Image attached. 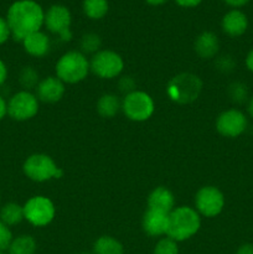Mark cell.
Segmentation results:
<instances>
[{"label":"cell","mask_w":253,"mask_h":254,"mask_svg":"<svg viewBox=\"0 0 253 254\" xmlns=\"http://www.w3.org/2000/svg\"><path fill=\"white\" fill-rule=\"evenodd\" d=\"M148 208L170 213L175 208V196L165 186H158L149 193Z\"/></svg>","instance_id":"ac0fdd59"},{"label":"cell","mask_w":253,"mask_h":254,"mask_svg":"<svg viewBox=\"0 0 253 254\" xmlns=\"http://www.w3.org/2000/svg\"><path fill=\"white\" fill-rule=\"evenodd\" d=\"M10 36H11V32H10V27L7 25L6 19L0 16V46L4 45L10 39Z\"/></svg>","instance_id":"4dcf8cb0"},{"label":"cell","mask_w":253,"mask_h":254,"mask_svg":"<svg viewBox=\"0 0 253 254\" xmlns=\"http://www.w3.org/2000/svg\"><path fill=\"white\" fill-rule=\"evenodd\" d=\"M79 254H91V253H87V252H82V253H79Z\"/></svg>","instance_id":"60d3db41"},{"label":"cell","mask_w":253,"mask_h":254,"mask_svg":"<svg viewBox=\"0 0 253 254\" xmlns=\"http://www.w3.org/2000/svg\"><path fill=\"white\" fill-rule=\"evenodd\" d=\"M143 231L150 237L166 236L169 228V213L148 208L141 220Z\"/></svg>","instance_id":"5bb4252c"},{"label":"cell","mask_w":253,"mask_h":254,"mask_svg":"<svg viewBox=\"0 0 253 254\" xmlns=\"http://www.w3.org/2000/svg\"><path fill=\"white\" fill-rule=\"evenodd\" d=\"M153 254H179L178 242L166 236L156 243Z\"/></svg>","instance_id":"4316f807"},{"label":"cell","mask_w":253,"mask_h":254,"mask_svg":"<svg viewBox=\"0 0 253 254\" xmlns=\"http://www.w3.org/2000/svg\"><path fill=\"white\" fill-rule=\"evenodd\" d=\"M144 1H145L146 4L151 5V6H159V5L165 4L168 0H144Z\"/></svg>","instance_id":"74e56055"},{"label":"cell","mask_w":253,"mask_h":254,"mask_svg":"<svg viewBox=\"0 0 253 254\" xmlns=\"http://www.w3.org/2000/svg\"><path fill=\"white\" fill-rule=\"evenodd\" d=\"M39 103L36 94L21 89L7 101V116L16 122L30 121L39 112Z\"/></svg>","instance_id":"9c48e42d"},{"label":"cell","mask_w":253,"mask_h":254,"mask_svg":"<svg viewBox=\"0 0 253 254\" xmlns=\"http://www.w3.org/2000/svg\"><path fill=\"white\" fill-rule=\"evenodd\" d=\"M79 47H81L82 54L87 55L91 54L93 56L98 51H101L102 47V39L96 32H87L81 37L79 41Z\"/></svg>","instance_id":"d4e9b609"},{"label":"cell","mask_w":253,"mask_h":254,"mask_svg":"<svg viewBox=\"0 0 253 254\" xmlns=\"http://www.w3.org/2000/svg\"><path fill=\"white\" fill-rule=\"evenodd\" d=\"M7 116V101L0 94V122Z\"/></svg>","instance_id":"e575fe53"},{"label":"cell","mask_w":253,"mask_h":254,"mask_svg":"<svg viewBox=\"0 0 253 254\" xmlns=\"http://www.w3.org/2000/svg\"><path fill=\"white\" fill-rule=\"evenodd\" d=\"M37 250V243L32 236L21 235L12 238L7 253L9 254H35Z\"/></svg>","instance_id":"44dd1931"},{"label":"cell","mask_w":253,"mask_h":254,"mask_svg":"<svg viewBox=\"0 0 253 254\" xmlns=\"http://www.w3.org/2000/svg\"><path fill=\"white\" fill-rule=\"evenodd\" d=\"M228 98L236 104H243L248 101V88L243 82L235 81L227 88Z\"/></svg>","instance_id":"484cf974"},{"label":"cell","mask_w":253,"mask_h":254,"mask_svg":"<svg viewBox=\"0 0 253 254\" xmlns=\"http://www.w3.org/2000/svg\"><path fill=\"white\" fill-rule=\"evenodd\" d=\"M245 64L248 71L253 73V49H251L250 51H248L247 56H246V60H245Z\"/></svg>","instance_id":"8d00e7d4"},{"label":"cell","mask_w":253,"mask_h":254,"mask_svg":"<svg viewBox=\"0 0 253 254\" xmlns=\"http://www.w3.org/2000/svg\"><path fill=\"white\" fill-rule=\"evenodd\" d=\"M215 67L222 73H231L236 68V60L231 55H221L215 57Z\"/></svg>","instance_id":"83f0119b"},{"label":"cell","mask_w":253,"mask_h":254,"mask_svg":"<svg viewBox=\"0 0 253 254\" xmlns=\"http://www.w3.org/2000/svg\"><path fill=\"white\" fill-rule=\"evenodd\" d=\"M222 1L233 9H240V7L247 5L251 0H222Z\"/></svg>","instance_id":"1f68e13d"},{"label":"cell","mask_w":253,"mask_h":254,"mask_svg":"<svg viewBox=\"0 0 253 254\" xmlns=\"http://www.w3.org/2000/svg\"><path fill=\"white\" fill-rule=\"evenodd\" d=\"M25 220L24 207L16 202H7L0 207V221L5 225L12 227Z\"/></svg>","instance_id":"ffe728a7"},{"label":"cell","mask_w":253,"mask_h":254,"mask_svg":"<svg viewBox=\"0 0 253 254\" xmlns=\"http://www.w3.org/2000/svg\"><path fill=\"white\" fill-rule=\"evenodd\" d=\"M35 91L40 102L54 104L63 98L66 87L63 82L56 76H49L40 81Z\"/></svg>","instance_id":"4fadbf2b"},{"label":"cell","mask_w":253,"mask_h":254,"mask_svg":"<svg viewBox=\"0 0 253 254\" xmlns=\"http://www.w3.org/2000/svg\"><path fill=\"white\" fill-rule=\"evenodd\" d=\"M179 6L183 7H195L202 2V0H175Z\"/></svg>","instance_id":"836d02e7"},{"label":"cell","mask_w":253,"mask_h":254,"mask_svg":"<svg viewBox=\"0 0 253 254\" xmlns=\"http://www.w3.org/2000/svg\"><path fill=\"white\" fill-rule=\"evenodd\" d=\"M12 241V233L9 226L0 221V251H7Z\"/></svg>","instance_id":"f1b7e54d"},{"label":"cell","mask_w":253,"mask_h":254,"mask_svg":"<svg viewBox=\"0 0 253 254\" xmlns=\"http://www.w3.org/2000/svg\"><path fill=\"white\" fill-rule=\"evenodd\" d=\"M155 111V103L150 94L143 91H134L122 99V112L131 122L148 121Z\"/></svg>","instance_id":"8992f818"},{"label":"cell","mask_w":253,"mask_h":254,"mask_svg":"<svg viewBox=\"0 0 253 254\" xmlns=\"http://www.w3.org/2000/svg\"><path fill=\"white\" fill-rule=\"evenodd\" d=\"M6 21L15 41H20L36 31H41L45 11L35 0H16L6 12Z\"/></svg>","instance_id":"6da1fadb"},{"label":"cell","mask_w":253,"mask_h":254,"mask_svg":"<svg viewBox=\"0 0 253 254\" xmlns=\"http://www.w3.org/2000/svg\"><path fill=\"white\" fill-rule=\"evenodd\" d=\"M225 207V196L216 186H203L195 195V210L203 217L212 218L220 215Z\"/></svg>","instance_id":"8fae6325"},{"label":"cell","mask_w":253,"mask_h":254,"mask_svg":"<svg viewBox=\"0 0 253 254\" xmlns=\"http://www.w3.org/2000/svg\"><path fill=\"white\" fill-rule=\"evenodd\" d=\"M221 27L222 31L227 36L240 37L247 31L248 29V17L242 10L232 9L223 15L221 20Z\"/></svg>","instance_id":"9a60e30c"},{"label":"cell","mask_w":253,"mask_h":254,"mask_svg":"<svg viewBox=\"0 0 253 254\" xmlns=\"http://www.w3.org/2000/svg\"><path fill=\"white\" fill-rule=\"evenodd\" d=\"M40 76L39 72L34 68L32 66H25L22 67L21 71L19 73V83L22 87L24 91H30L36 89L37 84L40 83Z\"/></svg>","instance_id":"cb8c5ba5"},{"label":"cell","mask_w":253,"mask_h":254,"mask_svg":"<svg viewBox=\"0 0 253 254\" xmlns=\"http://www.w3.org/2000/svg\"><path fill=\"white\" fill-rule=\"evenodd\" d=\"M7 79V67L2 60H0V88L5 84Z\"/></svg>","instance_id":"d6a6232c"},{"label":"cell","mask_w":253,"mask_h":254,"mask_svg":"<svg viewBox=\"0 0 253 254\" xmlns=\"http://www.w3.org/2000/svg\"><path fill=\"white\" fill-rule=\"evenodd\" d=\"M93 254H124L123 245L112 236H101L93 245Z\"/></svg>","instance_id":"7402d4cb"},{"label":"cell","mask_w":253,"mask_h":254,"mask_svg":"<svg viewBox=\"0 0 253 254\" xmlns=\"http://www.w3.org/2000/svg\"><path fill=\"white\" fill-rule=\"evenodd\" d=\"M247 111L248 114H250L251 118L253 119V96L248 99V104H247Z\"/></svg>","instance_id":"f35d334b"},{"label":"cell","mask_w":253,"mask_h":254,"mask_svg":"<svg viewBox=\"0 0 253 254\" xmlns=\"http://www.w3.org/2000/svg\"><path fill=\"white\" fill-rule=\"evenodd\" d=\"M196 55L202 60H212L220 51V40L212 31H202L193 42Z\"/></svg>","instance_id":"2e32d148"},{"label":"cell","mask_w":253,"mask_h":254,"mask_svg":"<svg viewBox=\"0 0 253 254\" xmlns=\"http://www.w3.org/2000/svg\"><path fill=\"white\" fill-rule=\"evenodd\" d=\"M56 77L64 84H76L87 78L89 73V61L81 51H68L62 55L57 61Z\"/></svg>","instance_id":"277c9868"},{"label":"cell","mask_w":253,"mask_h":254,"mask_svg":"<svg viewBox=\"0 0 253 254\" xmlns=\"http://www.w3.org/2000/svg\"><path fill=\"white\" fill-rule=\"evenodd\" d=\"M72 15L67 6L61 4H55L47 9L45 12L44 25L52 34L57 35L60 40L68 42L72 40Z\"/></svg>","instance_id":"30bf717a"},{"label":"cell","mask_w":253,"mask_h":254,"mask_svg":"<svg viewBox=\"0 0 253 254\" xmlns=\"http://www.w3.org/2000/svg\"><path fill=\"white\" fill-rule=\"evenodd\" d=\"M82 9L87 17L92 20H99L106 16L108 12V0H83Z\"/></svg>","instance_id":"603a6c76"},{"label":"cell","mask_w":253,"mask_h":254,"mask_svg":"<svg viewBox=\"0 0 253 254\" xmlns=\"http://www.w3.org/2000/svg\"><path fill=\"white\" fill-rule=\"evenodd\" d=\"M22 171L27 179L35 183H46L63 176V170L59 168L56 161L50 155L41 153L27 156L22 164Z\"/></svg>","instance_id":"5b68a950"},{"label":"cell","mask_w":253,"mask_h":254,"mask_svg":"<svg viewBox=\"0 0 253 254\" xmlns=\"http://www.w3.org/2000/svg\"><path fill=\"white\" fill-rule=\"evenodd\" d=\"M0 254H9V253H7V251H0Z\"/></svg>","instance_id":"ab89813d"},{"label":"cell","mask_w":253,"mask_h":254,"mask_svg":"<svg viewBox=\"0 0 253 254\" xmlns=\"http://www.w3.org/2000/svg\"><path fill=\"white\" fill-rule=\"evenodd\" d=\"M96 108L102 118L111 119L122 111V101L117 94L104 93L97 101Z\"/></svg>","instance_id":"d6986e66"},{"label":"cell","mask_w":253,"mask_h":254,"mask_svg":"<svg viewBox=\"0 0 253 254\" xmlns=\"http://www.w3.org/2000/svg\"><path fill=\"white\" fill-rule=\"evenodd\" d=\"M118 88L122 93H124V96L136 91V82L135 79H134V77L131 76L121 77V79L118 81Z\"/></svg>","instance_id":"f546056e"},{"label":"cell","mask_w":253,"mask_h":254,"mask_svg":"<svg viewBox=\"0 0 253 254\" xmlns=\"http://www.w3.org/2000/svg\"><path fill=\"white\" fill-rule=\"evenodd\" d=\"M22 207L25 220L35 227H45L50 225L56 216L54 202L46 196H32Z\"/></svg>","instance_id":"ba28073f"},{"label":"cell","mask_w":253,"mask_h":254,"mask_svg":"<svg viewBox=\"0 0 253 254\" xmlns=\"http://www.w3.org/2000/svg\"><path fill=\"white\" fill-rule=\"evenodd\" d=\"M89 69L102 79L117 78L124 69L123 57L113 50H101L92 56Z\"/></svg>","instance_id":"52a82bcc"},{"label":"cell","mask_w":253,"mask_h":254,"mask_svg":"<svg viewBox=\"0 0 253 254\" xmlns=\"http://www.w3.org/2000/svg\"><path fill=\"white\" fill-rule=\"evenodd\" d=\"M247 127L246 114L236 108L223 111L216 119V130L225 138H238L245 133Z\"/></svg>","instance_id":"7c38bea8"},{"label":"cell","mask_w":253,"mask_h":254,"mask_svg":"<svg viewBox=\"0 0 253 254\" xmlns=\"http://www.w3.org/2000/svg\"><path fill=\"white\" fill-rule=\"evenodd\" d=\"M25 52L32 57H44L46 56L51 49V41L50 37L45 32L36 31L29 35L21 41Z\"/></svg>","instance_id":"e0dca14e"},{"label":"cell","mask_w":253,"mask_h":254,"mask_svg":"<svg viewBox=\"0 0 253 254\" xmlns=\"http://www.w3.org/2000/svg\"><path fill=\"white\" fill-rule=\"evenodd\" d=\"M202 81L197 74L183 72L169 81L166 94L170 101L178 104H189L195 102L202 92Z\"/></svg>","instance_id":"3957f363"},{"label":"cell","mask_w":253,"mask_h":254,"mask_svg":"<svg viewBox=\"0 0 253 254\" xmlns=\"http://www.w3.org/2000/svg\"><path fill=\"white\" fill-rule=\"evenodd\" d=\"M201 227V216L190 206L175 207L169 213L168 236L176 242H184L198 232Z\"/></svg>","instance_id":"7a4b0ae2"},{"label":"cell","mask_w":253,"mask_h":254,"mask_svg":"<svg viewBox=\"0 0 253 254\" xmlns=\"http://www.w3.org/2000/svg\"><path fill=\"white\" fill-rule=\"evenodd\" d=\"M236 254H253V245L252 243H245L238 248Z\"/></svg>","instance_id":"d590c367"}]
</instances>
